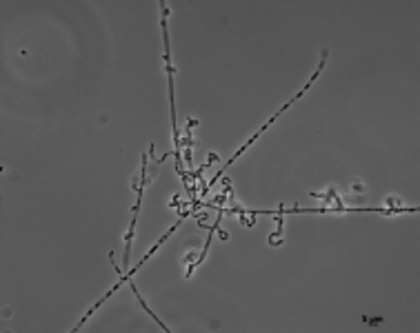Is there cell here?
<instances>
[{"mask_svg": "<svg viewBox=\"0 0 420 333\" xmlns=\"http://www.w3.org/2000/svg\"><path fill=\"white\" fill-rule=\"evenodd\" d=\"M140 171H143V182H140V189H138V202H136L134 207V216H131V224H129V231H127V249H125V273H127V264H129V253H131V238H134V231H136V218H138V209H140V200H143V191H145V185L152 180V176H147V156L143 158V165H140Z\"/></svg>", "mask_w": 420, "mask_h": 333, "instance_id": "1", "label": "cell"}]
</instances>
